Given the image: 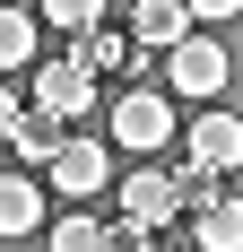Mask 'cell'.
Returning <instances> with one entry per match:
<instances>
[{
	"instance_id": "ba28073f",
	"label": "cell",
	"mask_w": 243,
	"mask_h": 252,
	"mask_svg": "<svg viewBox=\"0 0 243 252\" xmlns=\"http://www.w3.org/2000/svg\"><path fill=\"white\" fill-rule=\"evenodd\" d=\"M130 35L148 52H174L182 35H200V18H191V0H130Z\"/></svg>"
},
{
	"instance_id": "5bb4252c",
	"label": "cell",
	"mask_w": 243,
	"mask_h": 252,
	"mask_svg": "<svg viewBox=\"0 0 243 252\" xmlns=\"http://www.w3.org/2000/svg\"><path fill=\"white\" fill-rule=\"evenodd\" d=\"M44 252H104V226L96 218H61V226L44 235Z\"/></svg>"
},
{
	"instance_id": "9c48e42d",
	"label": "cell",
	"mask_w": 243,
	"mask_h": 252,
	"mask_svg": "<svg viewBox=\"0 0 243 252\" xmlns=\"http://www.w3.org/2000/svg\"><path fill=\"white\" fill-rule=\"evenodd\" d=\"M61 139H70V130H61V113H44V104H35V113L18 122V139H9V157H18V174H52V157H61Z\"/></svg>"
},
{
	"instance_id": "8992f818",
	"label": "cell",
	"mask_w": 243,
	"mask_h": 252,
	"mask_svg": "<svg viewBox=\"0 0 243 252\" xmlns=\"http://www.w3.org/2000/svg\"><path fill=\"white\" fill-rule=\"evenodd\" d=\"M70 52H78L96 78H122V70L148 78V44H139V35H122V26H87V35H70Z\"/></svg>"
},
{
	"instance_id": "6da1fadb",
	"label": "cell",
	"mask_w": 243,
	"mask_h": 252,
	"mask_svg": "<svg viewBox=\"0 0 243 252\" xmlns=\"http://www.w3.org/2000/svg\"><path fill=\"white\" fill-rule=\"evenodd\" d=\"M104 139H113L122 157H165V139H174V87H122L113 96V113H104Z\"/></svg>"
},
{
	"instance_id": "ac0fdd59",
	"label": "cell",
	"mask_w": 243,
	"mask_h": 252,
	"mask_svg": "<svg viewBox=\"0 0 243 252\" xmlns=\"http://www.w3.org/2000/svg\"><path fill=\"white\" fill-rule=\"evenodd\" d=\"M156 252H182V244H156Z\"/></svg>"
},
{
	"instance_id": "52a82bcc",
	"label": "cell",
	"mask_w": 243,
	"mask_h": 252,
	"mask_svg": "<svg viewBox=\"0 0 243 252\" xmlns=\"http://www.w3.org/2000/svg\"><path fill=\"white\" fill-rule=\"evenodd\" d=\"M182 157H191V165H243V113H200L191 130H182Z\"/></svg>"
},
{
	"instance_id": "5b68a950",
	"label": "cell",
	"mask_w": 243,
	"mask_h": 252,
	"mask_svg": "<svg viewBox=\"0 0 243 252\" xmlns=\"http://www.w3.org/2000/svg\"><path fill=\"white\" fill-rule=\"evenodd\" d=\"M122 218H139V226L165 235L174 218H182V183L165 174V165H139V174H122Z\"/></svg>"
},
{
	"instance_id": "4fadbf2b",
	"label": "cell",
	"mask_w": 243,
	"mask_h": 252,
	"mask_svg": "<svg viewBox=\"0 0 243 252\" xmlns=\"http://www.w3.org/2000/svg\"><path fill=\"white\" fill-rule=\"evenodd\" d=\"M44 9V26H61V35H87V26H104V0H35Z\"/></svg>"
},
{
	"instance_id": "2e32d148",
	"label": "cell",
	"mask_w": 243,
	"mask_h": 252,
	"mask_svg": "<svg viewBox=\"0 0 243 252\" xmlns=\"http://www.w3.org/2000/svg\"><path fill=\"white\" fill-rule=\"evenodd\" d=\"M18 122H26V104L9 96V87H0V148H9V139H18Z\"/></svg>"
},
{
	"instance_id": "277c9868",
	"label": "cell",
	"mask_w": 243,
	"mask_h": 252,
	"mask_svg": "<svg viewBox=\"0 0 243 252\" xmlns=\"http://www.w3.org/2000/svg\"><path fill=\"white\" fill-rule=\"evenodd\" d=\"M44 183L61 200H96L104 183H113V139H61V157H52Z\"/></svg>"
},
{
	"instance_id": "8fae6325",
	"label": "cell",
	"mask_w": 243,
	"mask_h": 252,
	"mask_svg": "<svg viewBox=\"0 0 243 252\" xmlns=\"http://www.w3.org/2000/svg\"><path fill=\"white\" fill-rule=\"evenodd\" d=\"M191 244L200 252H243V200H209L191 218Z\"/></svg>"
},
{
	"instance_id": "e0dca14e",
	"label": "cell",
	"mask_w": 243,
	"mask_h": 252,
	"mask_svg": "<svg viewBox=\"0 0 243 252\" xmlns=\"http://www.w3.org/2000/svg\"><path fill=\"white\" fill-rule=\"evenodd\" d=\"M235 9H243V0H191V18H200V26H226Z\"/></svg>"
},
{
	"instance_id": "3957f363",
	"label": "cell",
	"mask_w": 243,
	"mask_h": 252,
	"mask_svg": "<svg viewBox=\"0 0 243 252\" xmlns=\"http://www.w3.org/2000/svg\"><path fill=\"white\" fill-rule=\"evenodd\" d=\"M226 78H235V61H226L217 35H182L165 52V87L174 96H226Z\"/></svg>"
},
{
	"instance_id": "7a4b0ae2",
	"label": "cell",
	"mask_w": 243,
	"mask_h": 252,
	"mask_svg": "<svg viewBox=\"0 0 243 252\" xmlns=\"http://www.w3.org/2000/svg\"><path fill=\"white\" fill-rule=\"evenodd\" d=\"M26 96L44 104V113H61V122H78V113H96V70L78 52H44L26 70Z\"/></svg>"
},
{
	"instance_id": "7c38bea8",
	"label": "cell",
	"mask_w": 243,
	"mask_h": 252,
	"mask_svg": "<svg viewBox=\"0 0 243 252\" xmlns=\"http://www.w3.org/2000/svg\"><path fill=\"white\" fill-rule=\"evenodd\" d=\"M44 52H35V18L26 9H0V70H35Z\"/></svg>"
},
{
	"instance_id": "30bf717a",
	"label": "cell",
	"mask_w": 243,
	"mask_h": 252,
	"mask_svg": "<svg viewBox=\"0 0 243 252\" xmlns=\"http://www.w3.org/2000/svg\"><path fill=\"white\" fill-rule=\"evenodd\" d=\"M0 235H44V183L0 174Z\"/></svg>"
},
{
	"instance_id": "9a60e30c",
	"label": "cell",
	"mask_w": 243,
	"mask_h": 252,
	"mask_svg": "<svg viewBox=\"0 0 243 252\" xmlns=\"http://www.w3.org/2000/svg\"><path fill=\"white\" fill-rule=\"evenodd\" d=\"M104 252H156V226H139V218H104Z\"/></svg>"
}]
</instances>
